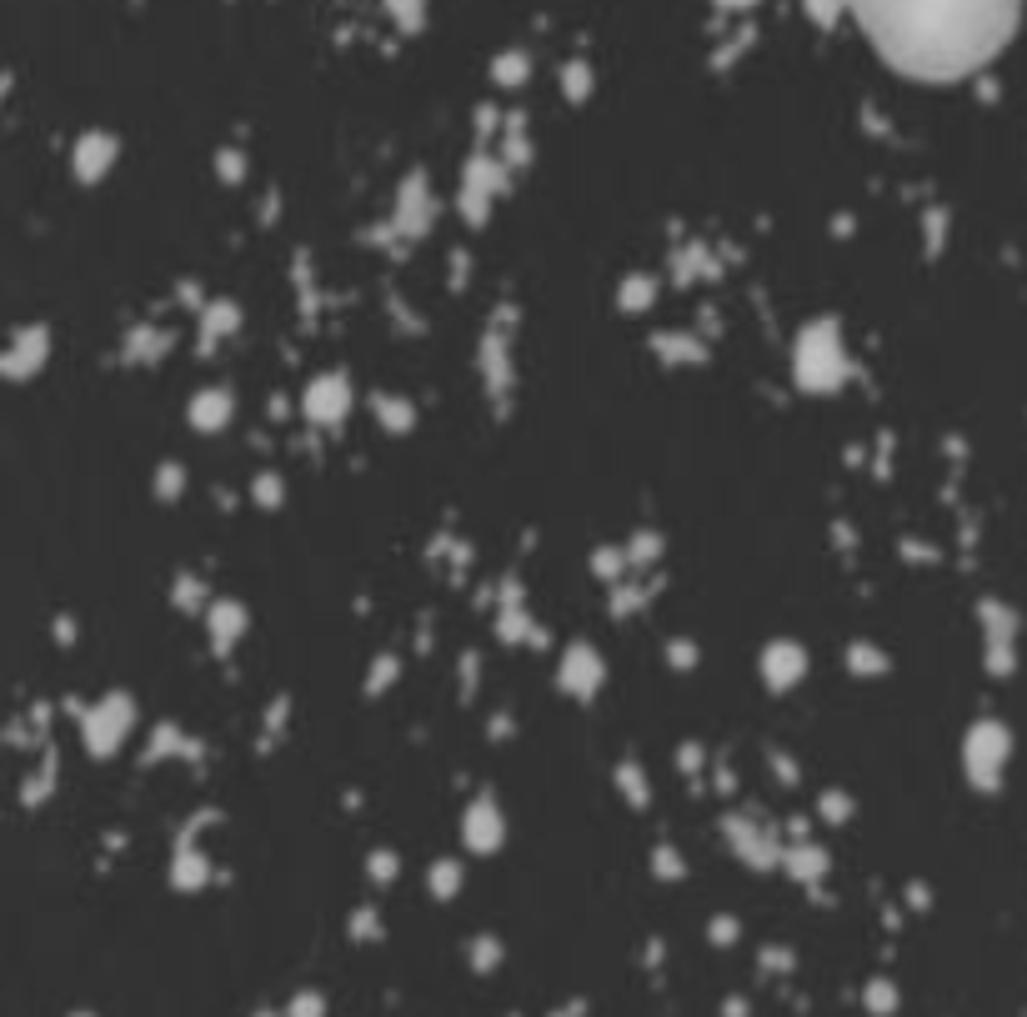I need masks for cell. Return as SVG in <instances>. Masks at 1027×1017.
I'll use <instances>...</instances> for the list:
<instances>
[{
  "label": "cell",
  "instance_id": "cell-1",
  "mask_svg": "<svg viewBox=\"0 0 1027 1017\" xmlns=\"http://www.w3.org/2000/svg\"><path fill=\"white\" fill-rule=\"evenodd\" d=\"M1027 0H847L852 21L897 71L952 81L987 66L1023 21Z\"/></svg>",
  "mask_w": 1027,
  "mask_h": 1017
}]
</instances>
